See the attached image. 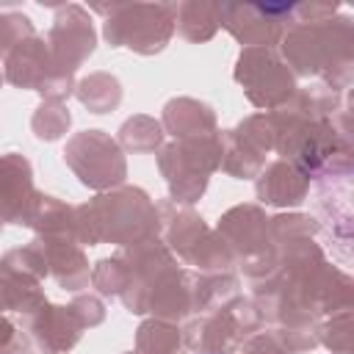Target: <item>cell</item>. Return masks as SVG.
I'll return each mask as SVG.
<instances>
[{
    "mask_svg": "<svg viewBox=\"0 0 354 354\" xmlns=\"http://www.w3.org/2000/svg\"><path fill=\"white\" fill-rule=\"evenodd\" d=\"M105 321V307L97 296H77L72 304H41L22 318L25 332L44 354H66L83 335Z\"/></svg>",
    "mask_w": 354,
    "mask_h": 354,
    "instance_id": "cell-7",
    "label": "cell"
},
{
    "mask_svg": "<svg viewBox=\"0 0 354 354\" xmlns=\"http://www.w3.org/2000/svg\"><path fill=\"white\" fill-rule=\"evenodd\" d=\"M0 83H3V69H0Z\"/></svg>",
    "mask_w": 354,
    "mask_h": 354,
    "instance_id": "cell-29",
    "label": "cell"
},
{
    "mask_svg": "<svg viewBox=\"0 0 354 354\" xmlns=\"http://www.w3.org/2000/svg\"><path fill=\"white\" fill-rule=\"evenodd\" d=\"M218 166H221V133L171 141L158 155V169L169 185L171 202L177 205H194L205 194L210 174L218 171Z\"/></svg>",
    "mask_w": 354,
    "mask_h": 354,
    "instance_id": "cell-4",
    "label": "cell"
},
{
    "mask_svg": "<svg viewBox=\"0 0 354 354\" xmlns=\"http://www.w3.org/2000/svg\"><path fill=\"white\" fill-rule=\"evenodd\" d=\"M69 124H72V113L64 102H41L30 119V127L39 141H58L61 136H66Z\"/></svg>",
    "mask_w": 354,
    "mask_h": 354,
    "instance_id": "cell-24",
    "label": "cell"
},
{
    "mask_svg": "<svg viewBox=\"0 0 354 354\" xmlns=\"http://www.w3.org/2000/svg\"><path fill=\"white\" fill-rule=\"evenodd\" d=\"M163 141V127L152 116H133L119 127V147L127 152H155Z\"/></svg>",
    "mask_w": 354,
    "mask_h": 354,
    "instance_id": "cell-23",
    "label": "cell"
},
{
    "mask_svg": "<svg viewBox=\"0 0 354 354\" xmlns=\"http://www.w3.org/2000/svg\"><path fill=\"white\" fill-rule=\"evenodd\" d=\"M260 321L263 318L257 307L249 299L235 296L232 301H227L213 313L188 318L183 329V340L185 348L196 354H235L243 346V340L257 332Z\"/></svg>",
    "mask_w": 354,
    "mask_h": 354,
    "instance_id": "cell-6",
    "label": "cell"
},
{
    "mask_svg": "<svg viewBox=\"0 0 354 354\" xmlns=\"http://www.w3.org/2000/svg\"><path fill=\"white\" fill-rule=\"evenodd\" d=\"M94 41L97 36L91 19L80 6H64L47 36V47L55 66L69 75H75V69L94 53Z\"/></svg>",
    "mask_w": 354,
    "mask_h": 354,
    "instance_id": "cell-14",
    "label": "cell"
},
{
    "mask_svg": "<svg viewBox=\"0 0 354 354\" xmlns=\"http://www.w3.org/2000/svg\"><path fill=\"white\" fill-rule=\"evenodd\" d=\"M33 36V22L25 14H0V58H6L19 41Z\"/></svg>",
    "mask_w": 354,
    "mask_h": 354,
    "instance_id": "cell-27",
    "label": "cell"
},
{
    "mask_svg": "<svg viewBox=\"0 0 354 354\" xmlns=\"http://www.w3.org/2000/svg\"><path fill=\"white\" fill-rule=\"evenodd\" d=\"M183 329L171 321L149 318L136 329V354H185Z\"/></svg>",
    "mask_w": 354,
    "mask_h": 354,
    "instance_id": "cell-20",
    "label": "cell"
},
{
    "mask_svg": "<svg viewBox=\"0 0 354 354\" xmlns=\"http://www.w3.org/2000/svg\"><path fill=\"white\" fill-rule=\"evenodd\" d=\"M174 30L188 41H207L218 30V3H180L174 8Z\"/></svg>",
    "mask_w": 354,
    "mask_h": 354,
    "instance_id": "cell-21",
    "label": "cell"
},
{
    "mask_svg": "<svg viewBox=\"0 0 354 354\" xmlns=\"http://www.w3.org/2000/svg\"><path fill=\"white\" fill-rule=\"evenodd\" d=\"M158 230L169 252L185 266L199 268V274H227L235 266L232 252L227 249L221 235L210 230L205 218L196 216L191 207H180L177 202H160Z\"/></svg>",
    "mask_w": 354,
    "mask_h": 354,
    "instance_id": "cell-3",
    "label": "cell"
},
{
    "mask_svg": "<svg viewBox=\"0 0 354 354\" xmlns=\"http://www.w3.org/2000/svg\"><path fill=\"white\" fill-rule=\"evenodd\" d=\"M64 160L77 174V180L91 191L119 188L127 177L122 147L105 130H83L72 136L66 141Z\"/></svg>",
    "mask_w": 354,
    "mask_h": 354,
    "instance_id": "cell-9",
    "label": "cell"
},
{
    "mask_svg": "<svg viewBox=\"0 0 354 354\" xmlns=\"http://www.w3.org/2000/svg\"><path fill=\"white\" fill-rule=\"evenodd\" d=\"M318 343H324L332 354H351V307L337 310L318 324Z\"/></svg>",
    "mask_w": 354,
    "mask_h": 354,
    "instance_id": "cell-25",
    "label": "cell"
},
{
    "mask_svg": "<svg viewBox=\"0 0 354 354\" xmlns=\"http://www.w3.org/2000/svg\"><path fill=\"white\" fill-rule=\"evenodd\" d=\"M216 232L232 252V260L243 266L246 279H252L268 254V218L257 205H238L218 218Z\"/></svg>",
    "mask_w": 354,
    "mask_h": 354,
    "instance_id": "cell-13",
    "label": "cell"
},
{
    "mask_svg": "<svg viewBox=\"0 0 354 354\" xmlns=\"http://www.w3.org/2000/svg\"><path fill=\"white\" fill-rule=\"evenodd\" d=\"M39 194L33 188L30 160L19 152L0 155V221L28 227L36 210Z\"/></svg>",
    "mask_w": 354,
    "mask_h": 354,
    "instance_id": "cell-15",
    "label": "cell"
},
{
    "mask_svg": "<svg viewBox=\"0 0 354 354\" xmlns=\"http://www.w3.org/2000/svg\"><path fill=\"white\" fill-rule=\"evenodd\" d=\"M158 235V207L141 188L119 185L75 207V238L80 246H130Z\"/></svg>",
    "mask_w": 354,
    "mask_h": 354,
    "instance_id": "cell-2",
    "label": "cell"
},
{
    "mask_svg": "<svg viewBox=\"0 0 354 354\" xmlns=\"http://www.w3.org/2000/svg\"><path fill=\"white\" fill-rule=\"evenodd\" d=\"M102 14H111L105 19V39L111 47H130L141 55L160 53L171 33H174V8L169 3L144 6V3H127V6H94Z\"/></svg>",
    "mask_w": 354,
    "mask_h": 354,
    "instance_id": "cell-5",
    "label": "cell"
},
{
    "mask_svg": "<svg viewBox=\"0 0 354 354\" xmlns=\"http://www.w3.org/2000/svg\"><path fill=\"white\" fill-rule=\"evenodd\" d=\"M25 351H30L28 335L19 332V326L11 318L0 315V354H25Z\"/></svg>",
    "mask_w": 354,
    "mask_h": 354,
    "instance_id": "cell-28",
    "label": "cell"
},
{
    "mask_svg": "<svg viewBox=\"0 0 354 354\" xmlns=\"http://www.w3.org/2000/svg\"><path fill=\"white\" fill-rule=\"evenodd\" d=\"M296 3H221L218 25H224L246 47H271L293 22Z\"/></svg>",
    "mask_w": 354,
    "mask_h": 354,
    "instance_id": "cell-12",
    "label": "cell"
},
{
    "mask_svg": "<svg viewBox=\"0 0 354 354\" xmlns=\"http://www.w3.org/2000/svg\"><path fill=\"white\" fill-rule=\"evenodd\" d=\"M3 77L17 88H30L44 97V102H64L75 91V75L55 66L44 39H25L6 55Z\"/></svg>",
    "mask_w": 354,
    "mask_h": 354,
    "instance_id": "cell-8",
    "label": "cell"
},
{
    "mask_svg": "<svg viewBox=\"0 0 354 354\" xmlns=\"http://www.w3.org/2000/svg\"><path fill=\"white\" fill-rule=\"evenodd\" d=\"M235 80L243 86L254 108L277 111L296 91V77L271 47H246L235 64Z\"/></svg>",
    "mask_w": 354,
    "mask_h": 354,
    "instance_id": "cell-10",
    "label": "cell"
},
{
    "mask_svg": "<svg viewBox=\"0 0 354 354\" xmlns=\"http://www.w3.org/2000/svg\"><path fill=\"white\" fill-rule=\"evenodd\" d=\"M166 133L174 136V141H185V138H202V136H213L216 130V113L210 105L191 100V97H177L169 100L163 108V124Z\"/></svg>",
    "mask_w": 354,
    "mask_h": 354,
    "instance_id": "cell-19",
    "label": "cell"
},
{
    "mask_svg": "<svg viewBox=\"0 0 354 354\" xmlns=\"http://www.w3.org/2000/svg\"><path fill=\"white\" fill-rule=\"evenodd\" d=\"M75 94L91 113H108L122 102V86L108 72H94V75L83 77L75 86Z\"/></svg>",
    "mask_w": 354,
    "mask_h": 354,
    "instance_id": "cell-22",
    "label": "cell"
},
{
    "mask_svg": "<svg viewBox=\"0 0 354 354\" xmlns=\"http://www.w3.org/2000/svg\"><path fill=\"white\" fill-rule=\"evenodd\" d=\"M274 149V124L268 113H252L238 127L221 130V171L235 180H252L266 169Z\"/></svg>",
    "mask_w": 354,
    "mask_h": 354,
    "instance_id": "cell-11",
    "label": "cell"
},
{
    "mask_svg": "<svg viewBox=\"0 0 354 354\" xmlns=\"http://www.w3.org/2000/svg\"><path fill=\"white\" fill-rule=\"evenodd\" d=\"M351 166H335L315 177L318 188V210L326 224V232L343 246V257H348L351 246Z\"/></svg>",
    "mask_w": 354,
    "mask_h": 354,
    "instance_id": "cell-16",
    "label": "cell"
},
{
    "mask_svg": "<svg viewBox=\"0 0 354 354\" xmlns=\"http://www.w3.org/2000/svg\"><path fill=\"white\" fill-rule=\"evenodd\" d=\"M127 354H133V351H127Z\"/></svg>",
    "mask_w": 354,
    "mask_h": 354,
    "instance_id": "cell-32",
    "label": "cell"
},
{
    "mask_svg": "<svg viewBox=\"0 0 354 354\" xmlns=\"http://www.w3.org/2000/svg\"><path fill=\"white\" fill-rule=\"evenodd\" d=\"M257 199L271 207H299L307 199L310 177L290 160H274L257 174Z\"/></svg>",
    "mask_w": 354,
    "mask_h": 354,
    "instance_id": "cell-18",
    "label": "cell"
},
{
    "mask_svg": "<svg viewBox=\"0 0 354 354\" xmlns=\"http://www.w3.org/2000/svg\"><path fill=\"white\" fill-rule=\"evenodd\" d=\"M304 19H293L290 28L279 39V53L288 66H293V77L321 75L335 91H346L351 83L354 66V30L351 19H332L337 6H299Z\"/></svg>",
    "mask_w": 354,
    "mask_h": 354,
    "instance_id": "cell-1",
    "label": "cell"
},
{
    "mask_svg": "<svg viewBox=\"0 0 354 354\" xmlns=\"http://www.w3.org/2000/svg\"><path fill=\"white\" fill-rule=\"evenodd\" d=\"M25 354H33V351H25Z\"/></svg>",
    "mask_w": 354,
    "mask_h": 354,
    "instance_id": "cell-30",
    "label": "cell"
},
{
    "mask_svg": "<svg viewBox=\"0 0 354 354\" xmlns=\"http://www.w3.org/2000/svg\"><path fill=\"white\" fill-rule=\"evenodd\" d=\"M33 243L39 246V252L44 257L47 277H53L58 282V288L80 290V288L88 285L91 271H88V260H86L77 241L55 238V235H36Z\"/></svg>",
    "mask_w": 354,
    "mask_h": 354,
    "instance_id": "cell-17",
    "label": "cell"
},
{
    "mask_svg": "<svg viewBox=\"0 0 354 354\" xmlns=\"http://www.w3.org/2000/svg\"><path fill=\"white\" fill-rule=\"evenodd\" d=\"M91 282L102 296H116L122 299V293L127 290V266L119 257V252L113 257H102L94 271H91Z\"/></svg>",
    "mask_w": 354,
    "mask_h": 354,
    "instance_id": "cell-26",
    "label": "cell"
},
{
    "mask_svg": "<svg viewBox=\"0 0 354 354\" xmlns=\"http://www.w3.org/2000/svg\"><path fill=\"white\" fill-rule=\"evenodd\" d=\"M0 230H3V221H0Z\"/></svg>",
    "mask_w": 354,
    "mask_h": 354,
    "instance_id": "cell-31",
    "label": "cell"
}]
</instances>
